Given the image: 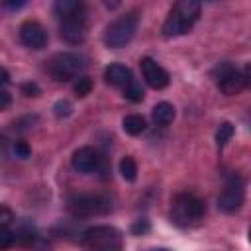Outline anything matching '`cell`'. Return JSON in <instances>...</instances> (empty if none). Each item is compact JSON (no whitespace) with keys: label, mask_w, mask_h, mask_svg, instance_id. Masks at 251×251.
<instances>
[{"label":"cell","mask_w":251,"mask_h":251,"mask_svg":"<svg viewBox=\"0 0 251 251\" xmlns=\"http://www.w3.org/2000/svg\"><path fill=\"white\" fill-rule=\"evenodd\" d=\"M206 216V202L192 192H178L173 198L171 220L178 227L198 226Z\"/></svg>","instance_id":"3957f363"},{"label":"cell","mask_w":251,"mask_h":251,"mask_svg":"<svg viewBox=\"0 0 251 251\" xmlns=\"http://www.w3.org/2000/svg\"><path fill=\"white\" fill-rule=\"evenodd\" d=\"M84 69H86V57L75 51H61L53 55L47 63L49 75L59 82L76 80L78 76H82Z\"/></svg>","instance_id":"8992f818"},{"label":"cell","mask_w":251,"mask_h":251,"mask_svg":"<svg viewBox=\"0 0 251 251\" xmlns=\"http://www.w3.org/2000/svg\"><path fill=\"white\" fill-rule=\"evenodd\" d=\"M24 6H25V2H4V8H10V10H18Z\"/></svg>","instance_id":"83f0119b"},{"label":"cell","mask_w":251,"mask_h":251,"mask_svg":"<svg viewBox=\"0 0 251 251\" xmlns=\"http://www.w3.org/2000/svg\"><path fill=\"white\" fill-rule=\"evenodd\" d=\"M145 231H149V222H147V220H137V222L131 226V233H133V235H141V233H145Z\"/></svg>","instance_id":"cb8c5ba5"},{"label":"cell","mask_w":251,"mask_h":251,"mask_svg":"<svg viewBox=\"0 0 251 251\" xmlns=\"http://www.w3.org/2000/svg\"><path fill=\"white\" fill-rule=\"evenodd\" d=\"M71 110H73V106H71V102H67V100H59V102L55 104V114H57V116H69Z\"/></svg>","instance_id":"603a6c76"},{"label":"cell","mask_w":251,"mask_h":251,"mask_svg":"<svg viewBox=\"0 0 251 251\" xmlns=\"http://www.w3.org/2000/svg\"><path fill=\"white\" fill-rule=\"evenodd\" d=\"M71 165H73L75 171L86 175V173H92V171H96V169L100 167V157H98V153H96L92 147L84 145V147H78V149L73 153Z\"/></svg>","instance_id":"7c38bea8"},{"label":"cell","mask_w":251,"mask_h":251,"mask_svg":"<svg viewBox=\"0 0 251 251\" xmlns=\"http://www.w3.org/2000/svg\"><path fill=\"white\" fill-rule=\"evenodd\" d=\"M16 243V231H12L10 227H0V251L12 247Z\"/></svg>","instance_id":"ffe728a7"},{"label":"cell","mask_w":251,"mask_h":251,"mask_svg":"<svg viewBox=\"0 0 251 251\" xmlns=\"http://www.w3.org/2000/svg\"><path fill=\"white\" fill-rule=\"evenodd\" d=\"M122 127H124V131H126L127 135H139V133L145 131L147 122H145V118L139 116V114H129V116L124 118Z\"/></svg>","instance_id":"9a60e30c"},{"label":"cell","mask_w":251,"mask_h":251,"mask_svg":"<svg viewBox=\"0 0 251 251\" xmlns=\"http://www.w3.org/2000/svg\"><path fill=\"white\" fill-rule=\"evenodd\" d=\"M243 202H245V180H243L241 175L233 173L226 180L224 188L220 190L218 208L222 212H226V214H233L243 206Z\"/></svg>","instance_id":"9c48e42d"},{"label":"cell","mask_w":251,"mask_h":251,"mask_svg":"<svg viewBox=\"0 0 251 251\" xmlns=\"http://www.w3.org/2000/svg\"><path fill=\"white\" fill-rule=\"evenodd\" d=\"M73 88H75L76 96H86V94H90V90H92V80H90V76H84V75L78 76V78L75 80Z\"/></svg>","instance_id":"d6986e66"},{"label":"cell","mask_w":251,"mask_h":251,"mask_svg":"<svg viewBox=\"0 0 251 251\" xmlns=\"http://www.w3.org/2000/svg\"><path fill=\"white\" fill-rule=\"evenodd\" d=\"M104 80L110 84V86H116V88H126L133 76H131V71L129 67L122 65V63H112L104 69Z\"/></svg>","instance_id":"4fadbf2b"},{"label":"cell","mask_w":251,"mask_h":251,"mask_svg":"<svg viewBox=\"0 0 251 251\" xmlns=\"http://www.w3.org/2000/svg\"><path fill=\"white\" fill-rule=\"evenodd\" d=\"M12 106V94L8 90H0V112Z\"/></svg>","instance_id":"484cf974"},{"label":"cell","mask_w":251,"mask_h":251,"mask_svg":"<svg viewBox=\"0 0 251 251\" xmlns=\"http://www.w3.org/2000/svg\"><path fill=\"white\" fill-rule=\"evenodd\" d=\"M233 133H235V127L229 122H222L218 126V129H216V145H218V149H224L227 145V141L233 137Z\"/></svg>","instance_id":"e0dca14e"},{"label":"cell","mask_w":251,"mask_h":251,"mask_svg":"<svg viewBox=\"0 0 251 251\" xmlns=\"http://www.w3.org/2000/svg\"><path fill=\"white\" fill-rule=\"evenodd\" d=\"M120 173H122L124 180H127V182H133L137 178V163H135V159L131 155L122 157V161H120Z\"/></svg>","instance_id":"2e32d148"},{"label":"cell","mask_w":251,"mask_h":251,"mask_svg":"<svg viewBox=\"0 0 251 251\" xmlns=\"http://www.w3.org/2000/svg\"><path fill=\"white\" fill-rule=\"evenodd\" d=\"M55 16L59 20V35L71 45H78L86 37V10L78 0H57Z\"/></svg>","instance_id":"6da1fadb"},{"label":"cell","mask_w":251,"mask_h":251,"mask_svg":"<svg viewBox=\"0 0 251 251\" xmlns=\"http://www.w3.org/2000/svg\"><path fill=\"white\" fill-rule=\"evenodd\" d=\"M12 222H14V212L6 204H0V227H8Z\"/></svg>","instance_id":"44dd1931"},{"label":"cell","mask_w":251,"mask_h":251,"mask_svg":"<svg viewBox=\"0 0 251 251\" xmlns=\"http://www.w3.org/2000/svg\"><path fill=\"white\" fill-rule=\"evenodd\" d=\"M22 92H24L25 96H37V94H39V86H37L35 82H24V84H22Z\"/></svg>","instance_id":"d4e9b609"},{"label":"cell","mask_w":251,"mask_h":251,"mask_svg":"<svg viewBox=\"0 0 251 251\" xmlns=\"http://www.w3.org/2000/svg\"><path fill=\"white\" fill-rule=\"evenodd\" d=\"M80 245L84 251H124V233L114 226H92L82 233Z\"/></svg>","instance_id":"277c9868"},{"label":"cell","mask_w":251,"mask_h":251,"mask_svg":"<svg viewBox=\"0 0 251 251\" xmlns=\"http://www.w3.org/2000/svg\"><path fill=\"white\" fill-rule=\"evenodd\" d=\"M151 118H153V122H155L157 126L167 127V126L173 124V120H175V106H173L171 102H159V104L153 106Z\"/></svg>","instance_id":"5bb4252c"},{"label":"cell","mask_w":251,"mask_h":251,"mask_svg":"<svg viewBox=\"0 0 251 251\" xmlns=\"http://www.w3.org/2000/svg\"><path fill=\"white\" fill-rule=\"evenodd\" d=\"M200 12H202V6L196 0H180V2H176L171 8V12H169V16H167V20H165V24L161 27L163 35L165 37H178V35L188 33L194 27V24L198 22Z\"/></svg>","instance_id":"7a4b0ae2"},{"label":"cell","mask_w":251,"mask_h":251,"mask_svg":"<svg viewBox=\"0 0 251 251\" xmlns=\"http://www.w3.org/2000/svg\"><path fill=\"white\" fill-rule=\"evenodd\" d=\"M110 210H112V200L108 194H76L69 200V212L76 220L108 214Z\"/></svg>","instance_id":"ba28073f"},{"label":"cell","mask_w":251,"mask_h":251,"mask_svg":"<svg viewBox=\"0 0 251 251\" xmlns=\"http://www.w3.org/2000/svg\"><path fill=\"white\" fill-rule=\"evenodd\" d=\"M212 76H214L218 88H220L224 94L231 96V94L241 92V90L249 84V67H245V69L241 71V69H237L233 63L222 61V63H218V65L214 67Z\"/></svg>","instance_id":"52a82bcc"},{"label":"cell","mask_w":251,"mask_h":251,"mask_svg":"<svg viewBox=\"0 0 251 251\" xmlns=\"http://www.w3.org/2000/svg\"><path fill=\"white\" fill-rule=\"evenodd\" d=\"M155 251H169V249H155Z\"/></svg>","instance_id":"f1b7e54d"},{"label":"cell","mask_w":251,"mask_h":251,"mask_svg":"<svg viewBox=\"0 0 251 251\" xmlns=\"http://www.w3.org/2000/svg\"><path fill=\"white\" fill-rule=\"evenodd\" d=\"M137 25H139L137 12H126V14L118 16L104 29V37H102L104 45L108 49H122V47H126L133 39V35L137 31Z\"/></svg>","instance_id":"5b68a950"},{"label":"cell","mask_w":251,"mask_h":251,"mask_svg":"<svg viewBox=\"0 0 251 251\" xmlns=\"http://www.w3.org/2000/svg\"><path fill=\"white\" fill-rule=\"evenodd\" d=\"M10 82H12V78H10V73H8L4 67H0V90H8Z\"/></svg>","instance_id":"4316f807"},{"label":"cell","mask_w":251,"mask_h":251,"mask_svg":"<svg viewBox=\"0 0 251 251\" xmlns=\"http://www.w3.org/2000/svg\"><path fill=\"white\" fill-rule=\"evenodd\" d=\"M20 41L29 49H43L47 45V31L45 27L35 20H25L18 29Z\"/></svg>","instance_id":"30bf717a"},{"label":"cell","mask_w":251,"mask_h":251,"mask_svg":"<svg viewBox=\"0 0 251 251\" xmlns=\"http://www.w3.org/2000/svg\"><path fill=\"white\" fill-rule=\"evenodd\" d=\"M139 67H141V75H143L145 82H147L151 88H155V90H163V88L169 86L171 76H169V73H167L155 59H151V57H143V59L139 61Z\"/></svg>","instance_id":"8fae6325"},{"label":"cell","mask_w":251,"mask_h":251,"mask_svg":"<svg viewBox=\"0 0 251 251\" xmlns=\"http://www.w3.org/2000/svg\"><path fill=\"white\" fill-rule=\"evenodd\" d=\"M14 153H16V157H20V159H27L29 153H31V147H29L25 141H16V143H14Z\"/></svg>","instance_id":"7402d4cb"},{"label":"cell","mask_w":251,"mask_h":251,"mask_svg":"<svg viewBox=\"0 0 251 251\" xmlns=\"http://www.w3.org/2000/svg\"><path fill=\"white\" fill-rule=\"evenodd\" d=\"M143 96H145V92H143L141 84H139V82H135V80H131V82L124 88V98H126V100H129V102H141V100H143Z\"/></svg>","instance_id":"ac0fdd59"}]
</instances>
